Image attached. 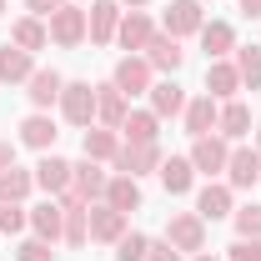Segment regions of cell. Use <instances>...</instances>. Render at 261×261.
<instances>
[{"mask_svg":"<svg viewBox=\"0 0 261 261\" xmlns=\"http://www.w3.org/2000/svg\"><path fill=\"white\" fill-rule=\"evenodd\" d=\"M166 241H171L176 251H201V241H206V226H201V216H171V226H166Z\"/></svg>","mask_w":261,"mask_h":261,"instance_id":"52a82bcc","label":"cell"},{"mask_svg":"<svg viewBox=\"0 0 261 261\" xmlns=\"http://www.w3.org/2000/svg\"><path fill=\"white\" fill-rule=\"evenodd\" d=\"M31 186H35V176L31 171H0V201H10V206H20L25 196H31Z\"/></svg>","mask_w":261,"mask_h":261,"instance_id":"603a6c76","label":"cell"},{"mask_svg":"<svg viewBox=\"0 0 261 261\" xmlns=\"http://www.w3.org/2000/svg\"><path fill=\"white\" fill-rule=\"evenodd\" d=\"M206 20H201V5L196 0H171V10H166V35H191L201 31Z\"/></svg>","mask_w":261,"mask_h":261,"instance_id":"30bf717a","label":"cell"},{"mask_svg":"<svg viewBox=\"0 0 261 261\" xmlns=\"http://www.w3.org/2000/svg\"><path fill=\"white\" fill-rule=\"evenodd\" d=\"M156 121H161L156 111H130L121 130H126V141H156Z\"/></svg>","mask_w":261,"mask_h":261,"instance_id":"1f68e13d","label":"cell"},{"mask_svg":"<svg viewBox=\"0 0 261 261\" xmlns=\"http://www.w3.org/2000/svg\"><path fill=\"white\" fill-rule=\"evenodd\" d=\"M31 226H35L40 241H61V231H65V206H56V201L35 206V211H31Z\"/></svg>","mask_w":261,"mask_h":261,"instance_id":"5bb4252c","label":"cell"},{"mask_svg":"<svg viewBox=\"0 0 261 261\" xmlns=\"http://www.w3.org/2000/svg\"><path fill=\"white\" fill-rule=\"evenodd\" d=\"M45 40H50V31L40 20H15L10 25V45H20V50H40Z\"/></svg>","mask_w":261,"mask_h":261,"instance_id":"f1b7e54d","label":"cell"},{"mask_svg":"<svg viewBox=\"0 0 261 261\" xmlns=\"http://www.w3.org/2000/svg\"><path fill=\"white\" fill-rule=\"evenodd\" d=\"M196 261H216V256H196Z\"/></svg>","mask_w":261,"mask_h":261,"instance_id":"ee69618b","label":"cell"},{"mask_svg":"<svg viewBox=\"0 0 261 261\" xmlns=\"http://www.w3.org/2000/svg\"><path fill=\"white\" fill-rule=\"evenodd\" d=\"M226 176H231V186H256V181H261V156L246 151V146L231 151V156H226Z\"/></svg>","mask_w":261,"mask_h":261,"instance_id":"4fadbf2b","label":"cell"},{"mask_svg":"<svg viewBox=\"0 0 261 261\" xmlns=\"http://www.w3.org/2000/svg\"><path fill=\"white\" fill-rule=\"evenodd\" d=\"M61 111L70 126H91V116H96V86H86V81H70L61 91Z\"/></svg>","mask_w":261,"mask_h":261,"instance_id":"3957f363","label":"cell"},{"mask_svg":"<svg viewBox=\"0 0 261 261\" xmlns=\"http://www.w3.org/2000/svg\"><path fill=\"white\" fill-rule=\"evenodd\" d=\"M20 226H25V211H20V206H10V201H0V231H10V236H15Z\"/></svg>","mask_w":261,"mask_h":261,"instance_id":"8d00e7d4","label":"cell"},{"mask_svg":"<svg viewBox=\"0 0 261 261\" xmlns=\"http://www.w3.org/2000/svg\"><path fill=\"white\" fill-rule=\"evenodd\" d=\"M146 251H151V241H146V236H136V231L116 241V261H146Z\"/></svg>","mask_w":261,"mask_h":261,"instance_id":"836d02e7","label":"cell"},{"mask_svg":"<svg viewBox=\"0 0 261 261\" xmlns=\"http://www.w3.org/2000/svg\"><path fill=\"white\" fill-rule=\"evenodd\" d=\"M96 196H106V171H96V161L70 166V186L61 191V206H91Z\"/></svg>","mask_w":261,"mask_h":261,"instance_id":"6da1fadb","label":"cell"},{"mask_svg":"<svg viewBox=\"0 0 261 261\" xmlns=\"http://www.w3.org/2000/svg\"><path fill=\"white\" fill-rule=\"evenodd\" d=\"M10 166H15V146H10V141H0V171H10Z\"/></svg>","mask_w":261,"mask_h":261,"instance_id":"60d3db41","label":"cell"},{"mask_svg":"<svg viewBox=\"0 0 261 261\" xmlns=\"http://www.w3.org/2000/svg\"><path fill=\"white\" fill-rule=\"evenodd\" d=\"M0 10H5V0H0Z\"/></svg>","mask_w":261,"mask_h":261,"instance_id":"bcb514c9","label":"cell"},{"mask_svg":"<svg viewBox=\"0 0 261 261\" xmlns=\"http://www.w3.org/2000/svg\"><path fill=\"white\" fill-rule=\"evenodd\" d=\"M50 40L56 45H81L86 40V10L81 5H61L50 15Z\"/></svg>","mask_w":261,"mask_h":261,"instance_id":"277c9868","label":"cell"},{"mask_svg":"<svg viewBox=\"0 0 261 261\" xmlns=\"http://www.w3.org/2000/svg\"><path fill=\"white\" fill-rule=\"evenodd\" d=\"M106 206H116L121 216L141 211V186H136V176H116V181H106Z\"/></svg>","mask_w":261,"mask_h":261,"instance_id":"7c38bea8","label":"cell"},{"mask_svg":"<svg viewBox=\"0 0 261 261\" xmlns=\"http://www.w3.org/2000/svg\"><path fill=\"white\" fill-rule=\"evenodd\" d=\"M65 246H86V236H91V211L86 206H65Z\"/></svg>","mask_w":261,"mask_h":261,"instance_id":"f546056e","label":"cell"},{"mask_svg":"<svg viewBox=\"0 0 261 261\" xmlns=\"http://www.w3.org/2000/svg\"><path fill=\"white\" fill-rule=\"evenodd\" d=\"M146 261H181V256H176V246H171V241H161V246L151 241V251H146Z\"/></svg>","mask_w":261,"mask_h":261,"instance_id":"f35d334b","label":"cell"},{"mask_svg":"<svg viewBox=\"0 0 261 261\" xmlns=\"http://www.w3.org/2000/svg\"><path fill=\"white\" fill-rule=\"evenodd\" d=\"M156 166H161L156 141H126V146L116 151V171H121V176H146V171H156Z\"/></svg>","mask_w":261,"mask_h":261,"instance_id":"7a4b0ae2","label":"cell"},{"mask_svg":"<svg viewBox=\"0 0 261 261\" xmlns=\"http://www.w3.org/2000/svg\"><path fill=\"white\" fill-rule=\"evenodd\" d=\"M236 75H241V86H251V91L261 86V50L256 45H241V50H236Z\"/></svg>","mask_w":261,"mask_h":261,"instance_id":"d6a6232c","label":"cell"},{"mask_svg":"<svg viewBox=\"0 0 261 261\" xmlns=\"http://www.w3.org/2000/svg\"><path fill=\"white\" fill-rule=\"evenodd\" d=\"M61 91H65V81L56 70H31V91H25V96H31L35 111H45L50 100H61Z\"/></svg>","mask_w":261,"mask_h":261,"instance_id":"2e32d148","label":"cell"},{"mask_svg":"<svg viewBox=\"0 0 261 261\" xmlns=\"http://www.w3.org/2000/svg\"><path fill=\"white\" fill-rule=\"evenodd\" d=\"M236 86H241L236 65H226V61H211V65H206V91H211V100H216V96H236Z\"/></svg>","mask_w":261,"mask_h":261,"instance_id":"7402d4cb","label":"cell"},{"mask_svg":"<svg viewBox=\"0 0 261 261\" xmlns=\"http://www.w3.org/2000/svg\"><path fill=\"white\" fill-rule=\"evenodd\" d=\"M151 20H146V15H141V10H130L126 20H121V25H116V40H121V45H126V50H146V40H151Z\"/></svg>","mask_w":261,"mask_h":261,"instance_id":"d6986e66","label":"cell"},{"mask_svg":"<svg viewBox=\"0 0 261 261\" xmlns=\"http://www.w3.org/2000/svg\"><path fill=\"white\" fill-rule=\"evenodd\" d=\"M116 151H121V136L111 126H91L86 130V161H116Z\"/></svg>","mask_w":261,"mask_h":261,"instance_id":"e0dca14e","label":"cell"},{"mask_svg":"<svg viewBox=\"0 0 261 261\" xmlns=\"http://www.w3.org/2000/svg\"><path fill=\"white\" fill-rule=\"evenodd\" d=\"M146 61L156 65V70H181L186 50L176 45V35H151V40H146Z\"/></svg>","mask_w":261,"mask_h":261,"instance_id":"8fae6325","label":"cell"},{"mask_svg":"<svg viewBox=\"0 0 261 261\" xmlns=\"http://www.w3.org/2000/svg\"><path fill=\"white\" fill-rule=\"evenodd\" d=\"M216 116H221V111H216V100H211V96L191 100V106H186V130H191V136H206V130L216 126Z\"/></svg>","mask_w":261,"mask_h":261,"instance_id":"484cf974","label":"cell"},{"mask_svg":"<svg viewBox=\"0 0 261 261\" xmlns=\"http://www.w3.org/2000/svg\"><path fill=\"white\" fill-rule=\"evenodd\" d=\"M196 216H201V221L231 216V186H206V191L196 196Z\"/></svg>","mask_w":261,"mask_h":261,"instance_id":"ac0fdd59","label":"cell"},{"mask_svg":"<svg viewBox=\"0 0 261 261\" xmlns=\"http://www.w3.org/2000/svg\"><path fill=\"white\" fill-rule=\"evenodd\" d=\"M25 5H31L35 15H56V10H61L65 0H25Z\"/></svg>","mask_w":261,"mask_h":261,"instance_id":"ab89813d","label":"cell"},{"mask_svg":"<svg viewBox=\"0 0 261 261\" xmlns=\"http://www.w3.org/2000/svg\"><path fill=\"white\" fill-rule=\"evenodd\" d=\"M116 86H121L126 96H141V91H151V61H141V56H126V61L116 65Z\"/></svg>","mask_w":261,"mask_h":261,"instance_id":"9c48e42d","label":"cell"},{"mask_svg":"<svg viewBox=\"0 0 261 261\" xmlns=\"http://www.w3.org/2000/svg\"><path fill=\"white\" fill-rule=\"evenodd\" d=\"M96 116L106 121L111 130H121L126 126V116H130V106H126V91L111 81V86H96Z\"/></svg>","mask_w":261,"mask_h":261,"instance_id":"5b68a950","label":"cell"},{"mask_svg":"<svg viewBox=\"0 0 261 261\" xmlns=\"http://www.w3.org/2000/svg\"><path fill=\"white\" fill-rule=\"evenodd\" d=\"M126 5H146V0H126Z\"/></svg>","mask_w":261,"mask_h":261,"instance_id":"7bdbcfd3","label":"cell"},{"mask_svg":"<svg viewBox=\"0 0 261 261\" xmlns=\"http://www.w3.org/2000/svg\"><path fill=\"white\" fill-rule=\"evenodd\" d=\"M35 186H45V191H65L70 186V166L61 156H45V161L35 166Z\"/></svg>","mask_w":261,"mask_h":261,"instance_id":"cb8c5ba5","label":"cell"},{"mask_svg":"<svg viewBox=\"0 0 261 261\" xmlns=\"http://www.w3.org/2000/svg\"><path fill=\"white\" fill-rule=\"evenodd\" d=\"M15 261H50V241H40V236H35V241H25V246L15 251Z\"/></svg>","mask_w":261,"mask_h":261,"instance_id":"74e56055","label":"cell"},{"mask_svg":"<svg viewBox=\"0 0 261 261\" xmlns=\"http://www.w3.org/2000/svg\"><path fill=\"white\" fill-rule=\"evenodd\" d=\"M0 81H31V50L20 45H0Z\"/></svg>","mask_w":261,"mask_h":261,"instance_id":"44dd1931","label":"cell"},{"mask_svg":"<svg viewBox=\"0 0 261 261\" xmlns=\"http://www.w3.org/2000/svg\"><path fill=\"white\" fill-rule=\"evenodd\" d=\"M116 25H121V5H116V0H96V5H91V15H86L91 40H96V45H106V40L116 35Z\"/></svg>","mask_w":261,"mask_h":261,"instance_id":"8992f818","label":"cell"},{"mask_svg":"<svg viewBox=\"0 0 261 261\" xmlns=\"http://www.w3.org/2000/svg\"><path fill=\"white\" fill-rule=\"evenodd\" d=\"M201 45H206V56H226V50H236V35L226 20H211V25H201Z\"/></svg>","mask_w":261,"mask_h":261,"instance_id":"4316f807","label":"cell"},{"mask_svg":"<svg viewBox=\"0 0 261 261\" xmlns=\"http://www.w3.org/2000/svg\"><path fill=\"white\" fill-rule=\"evenodd\" d=\"M191 171H196L191 161H181V156H171V161L161 166V186H166V191H171V196L191 191Z\"/></svg>","mask_w":261,"mask_h":261,"instance_id":"83f0119b","label":"cell"},{"mask_svg":"<svg viewBox=\"0 0 261 261\" xmlns=\"http://www.w3.org/2000/svg\"><path fill=\"white\" fill-rule=\"evenodd\" d=\"M231 261H261V236H241L231 246Z\"/></svg>","mask_w":261,"mask_h":261,"instance_id":"d590c367","label":"cell"},{"mask_svg":"<svg viewBox=\"0 0 261 261\" xmlns=\"http://www.w3.org/2000/svg\"><path fill=\"white\" fill-rule=\"evenodd\" d=\"M186 106V91L176 86V81H161V86H151V111L156 116H176Z\"/></svg>","mask_w":261,"mask_h":261,"instance_id":"d4e9b609","label":"cell"},{"mask_svg":"<svg viewBox=\"0 0 261 261\" xmlns=\"http://www.w3.org/2000/svg\"><path fill=\"white\" fill-rule=\"evenodd\" d=\"M216 126H221V136H231V141H236V136H246V130H251V111H246L241 100H231L226 111L216 116Z\"/></svg>","mask_w":261,"mask_h":261,"instance_id":"4dcf8cb0","label":"cell"},{"mask_svg":"<svg viewBox=\"0 0 261 261\" xmlns=\"http://www.w3.org/2000/svg\"><path fill=\"white\" fill-rule=\"evenodd\" d=\"M91 236L96 241H121L126 236V216L116 206H91Z\"/></svg>","mask_w":261,"mask_h":261,"instance_id":"9a60e30c","label":"cell"},{"mask_svg":"<svg viewBox=\"0 0 261 261\" xmlns=\"http://www.w3.org/2000/svg\"><path fill=\"white\" fill-rule=\"evenodd\" d=\"M241 10L246 15H261V0H241Z\"/></svg>","mask_w":261,"mask_h":261,"instance_id":"b9f144b4","label":"cell"},{"mask_svg":"<svg viewBox=\"0 0 261 261\" xmlns=\"http://www.w3.org/2000/svg\"><path fill=\"white\" fill-rule=\"evenodd\" d=\"M226 141H216V136H196V146H191V166L196 171H206V176H211V171H226Z\"/></svg>","mask_w":261,"mask_h":261,"instance_id":"ba28073f","label":"cell"},{"mask_svg":"<svg viewBox=\"0 0 261 261\" xmlns=\"http://www.w3.org/2000/svg\"><path fill=\"white\" fill-rule=\"evenodd\" d=\"M236 231L241 236H261V206H241L236 211Z\"/></svg>","mask_w":261,"mask_h":261,"instance_id":"e575fe53","label":"cell"},{"mask_svg":"<svg viewBox=\"0 0 261 261\" xmlns=\"http://www.w3.org/2000/svg\"><path fill=\"white\" fill-rule=\"evenodd\" d=\"M56 136H61V130H56L50 116H25V126H20V141L35 146V151H50V146H56Z\"/></svg>","mask_w":261,"mask_h":261,"instance_id":"ffe728a7","label":"cell"},{"mask_svg":"<svg viewBox=\"0 0 261 261\" xmlns=\"http://www.w3.org/2000/svg\"><path fill=\"white\" fill-rule=\"evenodd\" d=\"M256 141H261V126H256Z\"/></svg>","mask_w":261,"mask_h":261,"instance_id":"f6af8a7d","label":"cell"}]
</instances>
